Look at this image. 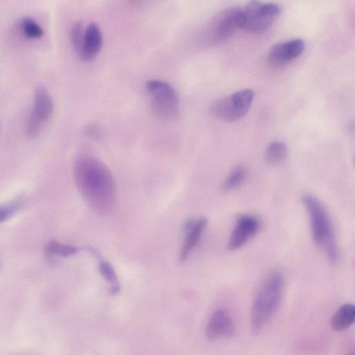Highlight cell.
<instances>
[{
	"instance_id": "cell-1",
	"label": "cell",
	"mask_w": 355,
	"mask_h": 355,
	"mask_svg": "<svg viewBox=\"0 0 355 355\" xmlns=\"http://www.w3.org/2000/svg\"><path fill=\"white\" fill-rule=\"evenodd\" d=\"M74 174L78 187L89 205L106 215L113 208L116 183L108 168L93 157H82L76 161Z\"/></svg>"
},
{
	"instance_id": "cell-2",
	"label": "cell",
	"mask_w": 355,
	"mask_h": 355,
	"mask_svg": "<svg viewBox=\"0 0 355 355\" xmlns=\"http://www.w3.org/2000/svg\"><path fill=\"white\" fill-rule=\"evenodd\" d=\"M285 278L279 271L271 272L263 281L253 302L251 330L257 334L271 321L282 299Z\"/></svg>"
},
{
	"instance_id": "cell-3",
	"label": "cell",
	"mask_w": 355,
	"mask_h": 355,
	"mask_svg": "<svg viewBox=\"0 0 355 355\" xmlns=\"http://www.w3.org/2000/svg\"><path fill=\"white\" fill-rule=\"evenodd\" d=\"M301 200L308 212L314 243L324 251L332 262H336L339 251L325 207L316 196L310 194H304Z\"/></svg>"
},
{
	"instance_id": "cell-4",
	"label": "cell",
	"mask_w": 355,
	"mask_h": 355,
	"mask_svg": "<svg viewBox=\"0 0 355 355\" xmlns=\"http://www.w3.org/2000/svg\"><path fill=\"white\" fill-rule=\"evenodd\" d=\"M154 114L163 121L174 119L179 113V99L174 88L161 80H152L146 84Z\"/></svg>"
},
{
	"instance_id": "cell-5",
	"label": "cell",
	"mask_w": 355,
	"mask_h": 355,
	"mask_svg": "<svg viewBox=\"0 0 355 355\" xmlns=\"http://www.w3.org/2000/svg\"><path fill=\"white\" fill-rule=\"evenodd\" d=\"M255 93L245 89L213 102L209 112L213 117L227 122H236L244 117L253 104Z\"/></svg>"
},
{
	"instance_id": "cell-6",
	"label": "cell",
	"mask_w": 355,
	"mask_h": 355,
	"mask_svg": "<svg viewBox=\"0 0 355 355\" xmlns=\"http://www.w3.org/2000/svg\"><path fill=\"white\" fill-rule=\"evenodd\" d=\"M242 9H227L214 19L205 27L203 41L208 45H214L229 38L236 30L242 27Z\"/></svg>"
},
{
	"instance_id": "cell-7",
	"label": "cell",
	"mask_w": 355,
	"mask_h": 355,
	"mask_svg": "<svg viewBox=\"0 0 355 355\" xmlns=\"http://www.w3.org/2000/svg\"><path fill=\"white\" fill-rule=\"evenodd\" d=\"M282 12L276 3H249L242 9L243 29L249 32H262L271 27Z\"/></svg>"
},
{
	"instance_id": "cell-8",
	"label": "cell",
	"mask_w": 355,
	"mask_h": 355,
	"mask_svg": "<svg viewBox=\"0 0 355 355\" xmlns=\"http://www.w3.org/2000/svg\"><path fill=\"white\" fill-rule=\"evenodd\" d=\"M234 333V322L226 310L219 309L211 314L206 328V337L209 341L229 339Z\"/></svg>"
},
{
	"instance_id": "cell-9",
	"label": "cell",
	"mask_w": 355,
	"mask_h": 355,
	"mask_svg": "<svg viewBox=\"0 0 355 355\" xmlns=\"http://www.w3.org/2000/svg\"><path fill=\"white\" fill-rule=\"evenodd\" d=\"M260 228V220L255 216L244 215L240 217L231 235L228 249L236 251L243 247Z\"/></svg>"
},
{
	"instance_id": "cell-10",
	"label": "cell",
	"mask_w": 355,
	"mask_h": 355,
	"mask_svg": "<svg viewBox=\"0 0 355 355\" xmlns=\"http://www.w3.org/2000/svg\"><path fill=\"white\" fill-rule=\"evenodd\" d=\"M304 49L305 43L299 38L281 42L271 47L268 60L273 65H285L299 57Z\"/></svg>"
},
{
	"instance_id": "cell-11",
	"label": "cell",
	"mask_w": 355,
	"mask_h": 355,
	"mask_svg": "<svg viewBox=\"0 0 355 355\" xmlns=\"http://www.w3.org/2000/svg\"><path fill=\"white\" fill-rule=\"evenodd\" d=\"M208 220L205 218L187 220L183 226L185 239L179 257V262H185L198 244L207 225Z\"/></svg>"
},
{
	"instance_id": "cell-12",
	"label": "cell",
	"mask_w": 355,
	"mask_h": 355,
	"mask_svg": "<svg viewBox=\"0 0 355 355\" xmlns=\"http://www.w3.org/2000/svg\"><path fill=\"white\" fill-rule=\"evenodd\" d=\"M103 45V34L98 24L90 23L85 27L80 57L87 61L93 60L100 52Z\"/></svg>"
},
{
	"instance_id": "cell-13",
	"label": "cell",
	"mask_w": 355,
	"mask_h": 355,
	"mask_svg": "<svg viewBox=\"0 0 355 355\" xmlns=\"http://www.w3.org/2000/svg\"><path fill=\"white\" fill-rule=\"evenodd\" d=\"M43 123L48 121L54 113V102L47 89L38 86L34 91V103L32 112Z\"/></svg>"
},
{
	"instance_id": "cell-14",
	"label": "cell",
	"mask_w": 355,
	"mask_h": 355,
	"mask_svg": "<svg viewBox=\"0 0 355 355\" xmlns=\"http://www.w3.org/2000/svg\"><path fill=\"white\" fill-rule=\"evenodd\" d=\"M355 320V308L351 304L341 306L333 315L330 325L337 332L344 331L350 328Z\"/></svg>"
},
{
	"instance_id": "cell-15",
	"label": "cell",
	"mask_w": 355,
	"mask_h": 355,
	"mask_svg": "<svg viewBox=\"0 0 355 355\" xmlns=\"http://www.w3.org/2000/svg\"><path fill=\"white\" fill-rule=\"evenodd\" d=\"M89 251L96 256L100 261L99 266L101 275L106 281L111 284L112 287L110 290L111 294H117L120 290V286L114 268L109 262L102 258L96 249L91 247L89 248Z\"/></svg>"
},
{
	"instance_id": "cell-16",
	"label": "cell",
	"mask_w": 355,
	"mask_h": 355,
	"mask_svg": "<svg viewBox=\"0 0 355 355\" xmlns=\"http://www.w3.org/2000/svg\"><path fill=\"white\" fill-rule=\"evenodd\" d=\"M287 157V146L280 141H272L264 152V160L270 165H276L281 163L286 159Z\"/></svg>"
},
{
	"instance_id": "cell-17",
	"label": "cell",
	"mask_w": 355,
	"mask_h": 355,
	"mask_svg": "<svg viewBox=\"0 0 355 355\" xmlns=\"http://www.w3.org/2000/svg\"><path fill=\"white\" fill-rule=\"evenodd\" d=\"M247 176V170L242 166L235 168L227 178L224 189L226 191H232L240 187Z\"/></svg>"
},
{
	"instance_id": "cell-18",
	"label": "cell",
	"mask_w": 355,
	"mask_h": 355,
	"mask_svg": "<svg viewBox=\"0 0 355 355\" xmlns=\"http://www.w3.org/2000/svg\"><path fill=\"white\" fill-rule=\"evenodd\" d=\"M80 249L76 247L65 245L56 241L50 242L46 247V253L49 255L68 257L77 254Z\"/></svg>"
},
{
	"instance_id": "cell-19",
	"label": "cell",
	"mask_w": 355,
	"mask_h": 355,
	"mask_svg": "<svg viewBox=\"0 0 355 355\" xmlns=\"http://www.w3.org/2000/svg\"><path fill=\"white\" fill-rule=\"evenodd\" d=\"M21 28L23 34L31 39H38L44 35L43 28L30 18H26L22 21Z\"/></svg>"
},
{
	"instance_id": "cell-20",
	"label": "cell",
	"mask_w": 355,
	"mask_h": 355,
	"mask_svg": "<svg viewBox=\"0 0 355 355\" xmlns=\"http://www.w3.org/2000/svg\"><path fill=\"white\" fill-rule=\"evenodd\" d=\"M86 26L82 22L76 23L70 30V41L78 54L82 44Z\"/></svg>"
},
{
	"instance_id": "cell-21",
	"label": "cell",
	"mask_w": 355,
	"mask_h": 355,
	"mask_svg": "<svg viewBox=\"0 0 355 355\" xmlns=\"http://www.w3.org/2000/svg\"><path fill=\"white\" fill-rule=\"evenodd\" d=\"M42 124L43 122L31 113L26 124V132L28 136L30 137H36L41 131Z\"/></svg>"
},
{
	"instance_id": "cell-22",
	"label": "cell",
	"mask_w": 355,
	"mask_h": 355,
	"mask_svg": "<svg viewBox=\"0 0 355 355\" xmlns=\"http://www.w3.org/2000/svg\"><path fill=\"white\" fill-rule=\"evenodd\" d=\"M19 206V203L0 206V224L10 219Z\"/></svg>"
},
{
	"instance_id": "cell-23",
	"label": "cell",
	"mask_w": 355,
	"mask_h": 355,
	"mask_svg": "<svg viewBox=\"0 0 355 355\" xmlns=\"http://www.w3.org/2000/svg\"><path fill=\"white\" fill-rule=\"evenodd\" d=\"M349 355H354V352L350 353Z\"/></svg>"
}]
</instances>
